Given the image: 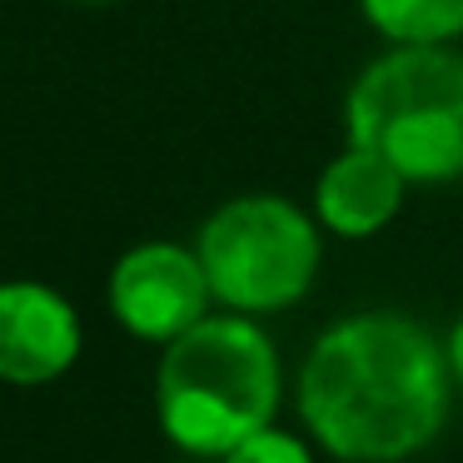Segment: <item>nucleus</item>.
I'll return each instance as SVG.
<instances>
[{
    "instance_id": "1",
    "label": "nucleus",
    "mask_w": 463,
    "mask_h": 463,
    "mask_svg": "<svg viewBox=\"0 0 463 463\" xmlns=\"http://www.w3.org/2000/svg\"><path fill=\"white\" fill-rule=\"evenodd\" d=\"M449 354L403 314H354L319 334L299 373V413L344 463H399L449 419Z\"/></svg>"
},
{
    "instance_id": "2",
    "label": "nucleus",
    "mask_w": 463,
    "mask_h": 463,
    "mask_svg": "<svg viewBox=\"0 0 463 463\" xmlns=\"http://www.w3.org/2000/svg\"><path fill=\"white\" fill-rule=\"evenodd\" d=\"M155 409L175 449L224 458L234 443L274 423L279 354L244 314H204L165 344Z\"/></svg>"
},
{
    "instance_id": "3",
    "label": "nucleus",
    "mask_w": 463,
    "mask_h": 463,
    "mask_svg": "<svg viewBox=\"0 0 463 463\" xmlns=\"http://www.w3.org/2000/svg\"><path fill=\"white\" fill-rule=\"evenodd\" d=\"M349 145L419 184L463 180V55L403 45L373 61L349 95Z\"/></svg>"
},
{
    "instance_id": "4",
    "label": "nucleus",
    "mask_w": 463,
    "mask_h": 463,
    "mask_svg": "<svg viewBox=\"0 0 463 463\" xmlns=\"http://www.w3.org/2000/svg\"><path fill=\"white\" fill-rule=\"evenodd\" d=\"M200 264L214 299L240 314H274L304 299L319 269V234L279 194L224 204L200 230Z\"/></svg>"
},
{
    "instance_id": "5",
    "label": "nucleus",
    "mask_w": 463,
    "mask_h": 463,
    "mask_svg": "<svg viewBox=\"0 0 463 463\" xmlns=\"http://www.w3.org/2000/svg\"><path fill=\"white\" fill-rule=\"evenodd\" d=\"M210 279L200 254L180 244H140L110 274V309L135 339L170 344L210 314Z\"/></svg>"
},
{
    "instance_id": "6",
    "label": "nucleus",
    "mask_w": 463,
    "mask_h": 463,
    "mask_svg": "<svg viewBox=\"0 0 463 463\" xmlns=\"http://www.w3.org/2000/svg\"><path fill=\"white\" fill-rule=\"evenodd\" d=\"M80 359V314L35 279L0 284V379L51 383Z\"/></svg>"
},
{
    "instance_id": "7",
    "label": "nucleus",
    "mask_w": 463,
    "mask_h": 463,
    "mask_svg": "<svg viewBox=\"0 0 463 463\" xmlns=\"http://www.w3.org/2000/svg\"><path fill=\"white\" fill-rule=\"evenodd\" d=\"M403 184L409 180H403L383 155L349 145V150L319 175L314 204H319V220L329 224L334 234H344V240H364V234L383 230V224L399 214Z\"/></svg>"
},
{
    "instance_id": "8",
    "label": "nucleus",
    "mask_w": 463,
    "mask_h": 463,
    "mask_svg": "<svg viewBox=\"0 0 463 463\" xmlns=\"http://www.w3.org/2000/svg\"><path fill=\"white\" fill-rule=\"evenodd\" d=\"M373 31L399 45H443L463 35V0H359Z\"/></svg>"
},
{
    "instance_id": "9",
    "label": "nucleus",
    "mask_w": 463,
    "mask_h": 463,
    "mask_svg": "<svg viewBox=\"0 0 463 463\" xmlns=\"http://www.w3.org/2000/svg\"><path fill=\"white\" fill-rule=\"evenodd\" d=\"M224 463H314V458H309V449H304L294 433L260 429V433H250L244 443H234V449L224 453Z\"/></svg>"
},
{
    "instance_id": "10",
    "label": "nucleus",
    "mask_w": 463,
    "mask_h": 463,
    "mask_svg": "<svg viewBox=\"0 0 463 463\" xmlns=\"http://www.w3.org/2000/svg\"><path fill=\"white\" fill-rule=\"evenodd\" d=\"M443 354H449V369H453V379L463 383V319L453 324V334H449V344H443Z\"/></svg>"
},
{
    "instance_id": "11",
    "label": "nucleus",
    "mask_w": 463,
    "mask_h": 463,
    "mask_svg": "<svg viewBox=\"0 0 463 463\" xmlns=\"http://www.w3.org/2000/svg\"><path fill=\"white\" fill-rule=\"evenodd\" d=\"M85 5H100V0H85Z\"/></svg>"
}]
</instances>
